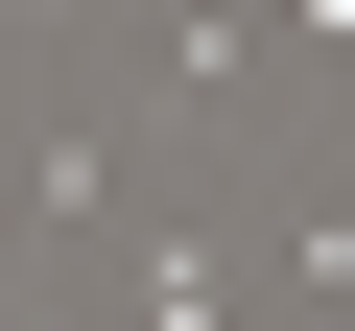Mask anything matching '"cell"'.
<instances>
[{
    "mask_svg": "<svg viewBox=\"0 0 355 331\" xmlns=\"http://www.w3.org/2000/svg\"><path fill=\"white\" fill-rule=\"evenodd\" d=\"M261 24H284V48H355V0H261Z\"/></svg>",
    "mask_w": 355,
    "mask_h": 331,
    "instance_id": "cell-1",
    "label": "cell"
}]
</instances>
